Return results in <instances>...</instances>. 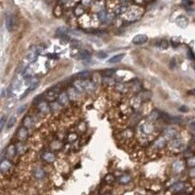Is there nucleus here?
I'll use <instances>...</instances> for the list:
<instances>
[{"label":"nucleus","mask_w":195,"mask_h":195,"mask_svg":"<svg viewBox=\"0 0 195 195\" xmlns=\"http://www.w3.org/2000/svg\"><path fill=\"white\" fill-rule=\"evenodd\" d=\"M58 95H59V89L56 88V87H53V88L50 89V90L46 93L45 97H46L47 100L52 102V101H54V100L58 97Z\"/></svg>","instance_id":"f257e3e1"},{"label":"nucleus","mask_w":195,"mask_h":195,"mask_svg":"<svg viewBox=\"0 0 195 195\" xmlns=\"http://www.w3.org/2000/svg\"><path fill=\"white\" fill-rule=\"evenodd\" d=\"M147 41V36L144 35V34L137 35L133 38V40H132V42L136 45H141V44L146 43Z\"/></svg>","instance_id":"f03ea898"},{"label":"nucleus","mask_w":195,"mask_h":195,"mask_svg":"<svg viewBox=\"0 0 195 195\" xmlns=\"http://www.w3.org/2000/svg\"><path fill=\"white\" fill-rule=\"evenodd\" d=\"M41 158L44 161H46L48 163H52L56 160V156L54 155V153H52L51 151H45L41 155Z\"/></svg>","instance_id":"7ed1b4c3"},{"label":"nucleus","mask_w":195,"mask_h":195,"mask_svg":"<svg viewBox=\"0 0 195 195\" xmlns=\"http://www.w3.org/2000/svg\"><path fill=\"white\" fill-rule=\"evenodd\" d=\"M12 167V163L9 161V160H3L0 162V172L6 173L8 172Z\"/></svg>","instance_id":"20e7f679"},{"label":"nucleus","mask_w":195,"mask_h":195,"mask_svg":"<svg viewBox=\"0 0 195 195\" xmlns=\"http://www.w3.org/2000/svg\"><path fill=\"white\" fill-rule=\"evenodd\" d=\"M17 153V150H16V146L14 145H9L8 147H7V150H6V156L8 159H12L14 156L16 155Z\"/></svg>","instance_id":"39448f33"},{"label":"nucleus","mask_w":195,"mask_h":195,"mask_svg":"<svg viewBox=\"0 0 195 195\" xmlns=\"http://www.w3.org/2000/svg\"><path fill=\"white\" fill-rule=\"evenodd\" d=\"M18 137L19 140L23 141V140H26L27 137H28V130L26 127H20L18 131Z\"/></svg>","instance_id":"423d86ee"},{"label":"nucleus","mask_w":195,"mask_h":195,"mask_svg":"<svg viewBox=\"0 0 195 195\" xmlns=\"http://www.w3.org/2000/svg\"><path fill=\"white\" fill-rule=\"evenodd\" d=\"M185 189V186H184V183L182 182H178V183H175L171 186L170 190L172 191H176V192H180V191H182V190Z\"/></svg>","instance_id":"0eeeda50"},{"label":"nucleus","mask_w":195,"mask_h":195,"mask_svg":"<svg viewBox=\"0 0 195 195\" xmlns=\"http://www.w3.org/2000/svg\"><path fill=\"white\" fill-rule=\"evenodd\" d=\"M34 176L38 179V180H42L45 177V172L41 168H37L34 170Z\"/></svg>","instance_id":"6e6552de"},{"label":"nucleus","mask_w":195,"mask_h":195,"mask_svg":"<svg viewBox=\"0 0 195 195\" xmlns=\"http://www.w3.org/2000/svg\"><path fill=\"white\" fill-rule=\"evenodd\" d=\"M124 57H125V54H124V53L114 55V56H113L111 59H109L108 62H109V63H117V62L121 61L123 60Z\"/></svg>","instance_id":"1a4fd4ad"},{"label":"nucleus","mask_w":195,"mask_h":195,"mask_svg":"<svg viewBox=\"0 0 195 195\" xmlns=\"http://www.w3.org/2000/svg\"><path fill=\"white\" fill-rule=\"evenodd\" d=\"M58 99H59V103L62 105H65L67 103H68V95L66 93H61V94H59L58 95Z\"/></svg>","instance_id":"9d476101"},{"label":"nucleus","mask_w":195,"mask_h":195,"mask_svg":"<svg viewBox=\"0 0 195 195\" xmlns=\"http://www.w3.org/2000/svg\"><path fill=\"white\" fill-rule=\"evenodd\" d=\"M23 126L26 128H30L33 126V120L31 118V116H25V118L23 119Z\"/></svg>","instance_id":"9b49d317"},{"label":"nucleus","mask_w":195,"mask_h":195,"mask_svg":"<svg viewBox=\"0 0 195 195\" xmlns=\"http://www.w3.org/2000/svg\"><path fill=\"white\" fill-rule=\"evenodd\" d=\"M91 57V53L88 51H81L77 54V58L80 60H87Z\"/></svg>","instance_id":"f8f14e48"},{"label":"nucleus","mask_w":195,"mask_h":195,"mask_svg":"<svg viewBox=\"0 0 195 195\" xmlns=\"http://www.w3.org/2000/svg\"><path fill=\"white\" fill-rule=\"evenodd\" d=\"M6 26H7V28L8 30L11 31L13 27H14V19H13V17L12 16H8L7 17V19H6Z\"/></svg>","instance_id":"ddd939ff"},{"label":"nucleus","mask_w":195,"mask_h":195,"mask_svg":"<svg viewBox=\"0 0 195 195\" xmlns=\"http://www.w3.org/2000/svg\"><path fill=\"white\" fill-rule=\"evenodd\" d=\"M77 76L79 77L80 80H87L88 78H90L91 73H90V71H81V72L78 73Z\"/></svg>","instance_id":"4468645a"},{"label":"nucleus","mask_w":195,"mask_h":195,"mask_svg":"<svg viewBox=\"0 0 195 195\" xmlns=\"http://www.w3.org/2000/svg\"><path fill=\"white\" fill-rule=\"evenodd\" d=\"M177 24H178V26H180L181 28H185L188 25V20L185 17H180L177 19Z\"/></svg>","instance_id":"2eb2a0df"},{"label":"nucleus","mask_w":195,"mask_h":195,"mask_svg":"<svg viewBox=\"0 0 195 195\" xmlns=\"http://www.w3.org/2000/svg\"><path fill=\"white\" fill-rule=\"evenodd\" d=\"M16 150H17V152L18 153V154H24L25 152H26V150H27V147H26V146L23 144V143H18L17 146H16Z\"/></svg>","instance_id":"dca6fc26"},{"label":"nucleus","mask_w":195,"mask_h":195,"mask_svg":"<svg viewBox=\"0 0 195 195\" xmlns=\"http://www.w3.org/2000/svg\"><path fill=\"white\" fill-rule=\"evenodd\" d=\"M183 169V163L181 161H176L173 163V170L176 171V172H180Z\"/></svg>","instance_id":"f3484780"},{"label":"nucleus","mask_w":195,"mask_h":195,"mask_svg":"<svg viewBox=\"0 0 195 195\" xmlns=\"http://www.w3.org/2000/svg\"><path fill=\"white\" fill-rule=\"evenodd\" d=\"M38 108H40V110H41V112H48V111H49V106H48V104H47L45 102H43V101H41V102L38 103Z\"/></svg>","instance_id":"a211bd4d"},{"label":"nucleus","mask_w":195,"mask_h":195,"mask_svg":"<svg viewBox=\"0 0 195 195\" xmlns=\"http://www.w3.org/2000/svg\"><path fill=\"white\" fill-rule=\"evenodd\" d=\"M131 178L129 175H123L122 177L119 178V182L120 183H123V184H127L130 181Z\"/></svg>","instance_id":"6ab92c4d"},{"label":"nucleus","mask_w":195,"mask_h":195,"mask_svg":"<svg viewBox=\"0 0 195 195\" xmlns=\"http://www.w3.org/2000/svg\"><path fill=\"white\" fill-rule=\"evenodd\" d=\"M127 7L126 6H121V7H118L117 8H116V10H115V14L116 15H121V14H123V13H125L126 11H127Z\"/></svg>","instance_id":"aec40b11"},{"label":"nucleus","mask_w":195,"mask_h":195,"mask_svg":"<svg viewBox=\"0 0 195 195\" xmlns=\"http://www.w3.org/2000/svg\"><path fill=\"white\" fill-rule=\"evenodd\" d=\"M38 84V79H33L31 81V83H30V87H29L28 91H33L34 89H36Z\"/></svg>","instance_id":"412c9836"},{"label":"nucleus","mask_w":195,"mask_h":195,"mask_svg":"<svg viewBox=\"0 0 195 195\" xmlns=\"http://www.w3.org/2000/svg\"><path fill=\"white\" fill-rule=\"evenodd\" d=\"M16 120H17V119H16L15 116H12V117H10L9 121L8 122V126H7V127H8V128H11V127L15 125Z\"/></svg>","instance_id":"4be33fe9"},{"label":"nucleus","mask_w":195,"mask_h":195,"mask_svg":"<svg viewBox=\"0 0 195 195\" xmlns=\"http://www.w3.org/2000/svg\"><path fill=\"white\" fill-rule=\"evenodd\" d=\"M187 163H188V166H189V167H190V168L194 167V166H195V159H194L193 157L189 158L188 160H187Z\"/></svg>","instance_id":"5701e85b"},{"label":"nucleus","mask_w":195,"mask_h":195,"mask_svg":"<svg viewBox=\"0 0 195 195\" xmlns=\"http://www.w3.org/2000/svg\"><path fill=\"white\" fill-rule=\"evenodd\" d=\"M114 72H115V71H114V69L105 70V71H104V76H107V77H110V76H112Z\"/></svg>","instance_id":"b1692460"},{"label":"nucleus","mask_w":195,"mask_h":195,"mask_svg":"<svg viewBox=\"0 0 195 195\" xmlns=\"http://www.w3.org/2000/svg\"><path fill=\"white\" fill-rule=\"evenodd\" d=\"M160 48H161V49L165 50V49H167V48L169 47V43H168V41H167L163 40V41H160Z\"/></svg>","instance_id":"393cba45"},{"label":"nucleus","mask_w":195,"mask_h":195,"mask_svg":"<svg viewBox=\"0 0 195 195\" xmlns=\"http://www.w3.org/2000/svg\"><path fill=\"white\" fill-rule=\"evenodd\" d=\"M84 8L81 7V6H79L78 8H76V9H75V14L76 15H81V14H83L84 13Z\"/></svg>","instance_id":"a878e982"},{"label":"nucleus","mask_w":195,"mask_h":195,"mask_svg":"<svg viewBox=\"0 0 195 195\" xmlns=\"http://www.w3.org/2000/svg\"><path fill=\"white\" fill-rule=\"evenodd\" d=\"M113 180H114V177L112 175V174H109L105 177V181L108 182V183H111Z\"/></svg>","instance_id":"bb28decb"},{"label":"nucleus","mask_w":195,"mask_h":195,"mask_svg":"<svg viewBox=\"0 0 195 195\" xmlns=\"http://www.w3.org/2000/svg\"><path fill=\"white\" fill-rule=\"evenodd\" d=\"M106 56H107V54H106L104 51H99V52L97 53V57L100 58V59H104Z\"/></svg>","instance_id":"cd10ccee"},{"label":"nucleus","mask_w":195,"mask_h":195,"mask_svg":"<svg viewBox=\"0 0 195 195\" xmlns=\"http://www.w3.org/2000/svg\"><path fill=\"white\" fill-rule=\"evenodd\" d=\"M5 122H6L5 117H2L1 119H0V132L2 131V129H3V127L5 126Z\"/></svg>","instance_id":"c85d7f7f"},{"label":"nucleus","mask_w":195,"mask_h":195,"mask_svg":"<svg viewBox=\"0 0 195 195\" xmlns=\"http://www.w3.org/2000/svg\"><path fill=\"white\" fill-rule=\"evenodd\" d=\"M180 111H188V108H185V106H181L180 108Z\"/></svg>","instance_id":"c756f323"},{"label":"nucleus","mask_w":195,"mask_h":195,"mask_svg":"<svg viewBox=\"0 0 195 195\" xmlns=\"http://www.w3.org/2000/svg\"><path fill=\"white\" fill-rule=\"evenodd\" d=\"M122 2H127V1H128V0H121Z\"/></svg>","instance_id":"7c9ffc66"}]
</instances>
